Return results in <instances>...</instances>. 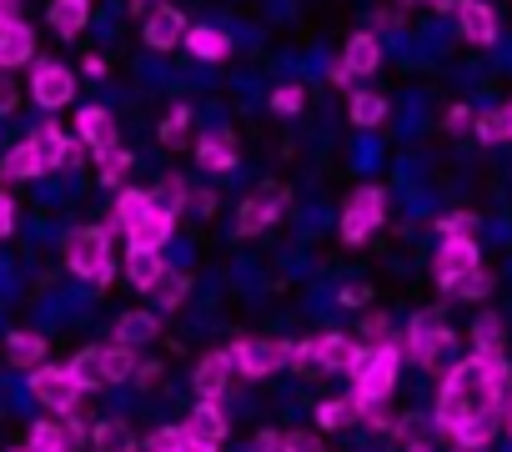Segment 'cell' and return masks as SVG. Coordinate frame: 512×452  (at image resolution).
Returning a JSON list of instances; mask_svg holds the SVG:
<instances>
[{
  "instance_id": "cell-1",
  "label": "cell",
  "mask_w": 512,
  "mask_h": 452,
  "mask_svg": "<svg viewBox=\"0 0 512 452\" xmlns=\"http://www.w3.org/2000/svg\"><path fill=\"white\" fill-rule=\"evenodd\" d=\"M502 402H507V357H477L472 352V357L447 367L432 422L462 447H487Z\"/></svg>"
},
{
  "instance_id": "cell-2",
  "label": "cell",
  "mask_w": 512,
  "mask_h": 452,
  "mask_svg": "<svg viewBox=\"0 0 512 452\" xmlns=\"http://www.w3.org/2000/svg\"><path fill=\"white\" fill-rule=\"evenodd\" d=\"M352 397L367 407V402H387L397 392V377H402V347L387 337V342H372V347H357L352 367Z\"/></svg>"
},
{
  "instance_id": "cell-3",
  "label": "cell",
  "mask_w": 512,
  "mask_h": 452,
  "mask_svg": "<svg viewBox=\"0 0 512 452\" xmlns=\"http://www.w3.org/2000/svg\"><path fill=\"white\" fill-rule=\"evenodd\" d=\"M66 272L91 287L111 282V232L106 226H76V232H66Z\"/></svg>"
},
{
  "instance_id": "cell-4",
  "label": "cell",
  "mask_w": 512,
  "mask_h": 452,
  "mask_svg": "<svg viewBox=\"0 0 512 452\" xmlns=\"http://www.w3.org/2000/svg\"><path fill=\"white\" fill-rule=\"evenodd\" d=\"M452 347H457V337H452V327L442 322V312L412 317V327H407V337H402V357H412L417 367H442V362L452 357Z\"/></svg>"
},
{
  "instance_id": "cell-5",
  "label": "cell",
  "mask_w": 512,
  "mask_h": 452,
  "mask_svg": "<svg viewBox=\"0 0 512 452\" xmlns=\"http://www.w3.org/2000/svg\"><path fill=\"white\" fill-rule=\"evenodd\" d=\"M287 347H292V342H282V337H236V342L226 347V357H231V372H236V377L262 382V377H272V372L287 367Z\"/></svg>"
},
{
  "instance_id": "cell-6",
  "label": "cell",
  "mask_w": 512,
  "mask_h": 452,
  "mask_svg": "<svg viewBox=\"0 0 512 452\" xmlns=\"http://www.w3.org/2000/svg\"><path fill=\"white\" fill-rule=\"evenodd\" d=\"M382 221H387V196H382L377 186H362V191H352V196H347L337 232H342V242H347V247H362Z\"/></svg>"
},
{
  "instance_id": "cell-7",
  "label": "cell",
  "mask_w": 512,
  "mask_h": 452,
  "mask_svg": "<svg viewBox=\"0 0 512 452\" xmlns=\"http://www.w3.org/2000/svg\"><path fill=\"white\" fill-rule=\"evenodd\" d=\"M76 71L66 66V61H31V86H26V96L41 106V111H66L71 101H76Z\"/></svg>"
},
{
  "instance_id": "cell-8",
  "label": "cell",
  "mask_w": 512,
  "mask_h": 452,
  "mask_svg": "<svg viewBox=\"0 0 512 452\" xmlns=\"http://www.w3.org/2000/svg\"><path fill=\"white\" fill-rule=\"evenodd\" d=\"M31 397H36L46 412H56V417H66V412H76V407L86 402V392H81V382L71 377V367H51V362L31 367Z\"/></svg>"
},
{
  "instance_id": "cell-9",
  "label": "cell",
  "mask_w": 512,
  "mask_h": 452,
  "mask_svg": "<svg viewBox=\"0 0 512 452\" xmlns=\"http://www.w3.org/2000/svg\"><path fill=\"white\" fill-rule=\"evenodd\" d=\"M31 141H36V151H41L46 176H51V171H76V166L86 161V146H81L76 136H66L56 121H41V126L31 131Z\"/></svg>"
},
{
  "instance_id": "cell-10",
  "label": "cell",
  "mask_w": 512,
  "mask_h": 452,
  "mask_svg": "<svg viewBox=\"0 0 512 452\" xmlns=\"http://www.w3.org/2000/svg\"><path fill=\"white\" fill-rule=\"evenodd\" d=\"M282 191H262V196H246L241 201V211H236V221H231V237H262L267 226H277L282 221Z\"/></svg>"
},
{
  "instance_id": "cell-11",
  "label": "cell",
  "mask_w": 512,
  "mask_h": 452,
  "mask_svg": "<svg viewBox=\"0 0 512 452\" xmlns=\"http://www.w3.org/2000/svg\"><path fill=\"white\" fill-rule=\"evenodd\" d=\"M186 26H191V21L171 6V0H161V6H151L146 21H141V41H146L151 51H176L181 36H186Z\"/></svg>"
},
{
  "instance_id": "cell-12",
  "label": "cell",
  "mask_w": 512,
  "mask_h": 452,
  "mask_svg": "<svg viewBox=\"0 0 512 452\" xmlns=\"http://www.w3.org/2000/svg\"><path fill=\"white\" fill-rule=\"evenodd\" d=\"M477 267H482V252H477L472 237H442V247L432 257V272H437L442 287L457 282V277H467V272H477Z\"/></svg>"
},
{
  "instance_id": "cell-13",
  "label": "cell",
  "mask_w": 512,
  "mask_h": 452,
  "mask_svg": "<svg viewBox=\"0 0 512 452\" xmlns=\"http://www.w3.org/2000/svg\"><path fill=\"white\" fill-rule=\"evenodd\" d=\"M36 61V31L11 16V21H0V71H21Z\"/></svg>"
},
{
  "instance_id": "cell-14",
  "label": "cell",
  "mask_w": 512,
  "mask_h": 452,
  "mask_svg": "<svg viewBox=\"0 0 512 452\" xmlns=\"http://www.w3.org/2000/svg\"><path fill=\"white\" fill-rule=\"evenodd\" d=\"M171 237H176V211H171V206H161V201H156V206L131 226V232H126V242H131V247H151V252H166V247H171Z\"/></svg>"
},
{
  "instance_id": "cell-15",
  "label": "cell",
  "mask_w": 512,
  "mask_h": 452,
  "mask_svg": "<svg viewBox=\"0 0 512 452\" xmlns=\"http://www.w3.org/2000/svg\"><path fill=\"white\" fill-rule=\"evenodd\" d=\"M76 141L86 146V151H111V146H121L116 141V116L106 111V106H81L76 111Z\"/></svg>"
},
{
  "instance_id": "cell-16",
  "label": "cell",
  "mask_w": 512,
  "mask_h": 452,
  "mask_svg": "<svg viewBox=\"0 0 512 452\" xmlns=\"http://www.w3.org/2000/svg\"><path fill=\"white\" fill-rule=\"evenodd\" d=\"M231 357L226 352H206L201 362H196V372H191V392L201 397V402H221L226 397V387H231Z\"/></svg>"
},
{
  "instance_id": "cell-17",
  "label": "cell",
  "mask_w": 512,
  "mask_h": 452,
  "mask_svg": "<svg viewBox=\"0 0 512 452\" xmlns=\"http://www.w3.org/2000/svg\"><path fill=\"white\" fill-rule=\"evenodd\" d=\"M151 206H156V196H151L146 186H116V201H111V211H106V232H131V226H136Z\"/></svg>"
},
{
  "instance_id": "cell-18",
  "label": "cell",
  "mask_w": 512,
  "mask_h": 452,
  "mask_svg": "<svg viewBox=\"0 0 512 452\" xmlns=\"http://www.w3.org/2000/svg\"><path fill=\"white\" fill-rule=\"evenodd\" d=\"M181 432H186V437H196V442H206V447H221V442H226V432H231V422H226L221 402H201V397H196V407L186 412Z\"/></svg>"
},
{
  "instance_id": "cell-19",
  "label": "cell",
  "mask_w": 512,
  "mask_h": 452,
  "mask_svg": "<svg viewBox=\"0 0 512 452\" xmlns=\"http://www.w3.org/2000/svg\"><path fill=\"white\" fill-rule=\"evenodd\" d=\"M236 161H241V151H236V136H231V131H206V136L196 141V166H201V171L226 176V171H236Z\"/></svg>"
},
{
  "instance_id": "cell-20",
  "label": "cell",
  "mask_w": 512,
  "mask_h": 452,
  "mask_svg": "<svg viewBox=\"0 0 512 452\" xmlns=\"http://www.w3.org/2000/svg\"><path fill=\"white\" fill-rule=\"evenodd\" d=\"M457 31L472 46H492L497 41V11L487 6V0H462L457 6Z\"/></svg>"
},
{
  "instance_id": "cell-21",
  "label": "cell",
  "mask_w": 512,
  "mask_h": 452,
  "mask_svg": "<svg viewBox=\"0 0 512 452\" xmlns=\"http://www.w3.org/2000/svg\"><path fill=\"white\" fill-rule=\"evenodd\" d=\"M337 61L352 71V81H357V76H377V66H382V41H377V31H357V36H347V46H342Z\"/></svg>"
},
{
  "instance_id": "cell-22",
  "label": "cell",
  "mask_w": 512,
  "mask_h": 452,
  "mask_svg": "<svg viewBox=\"0 0 512 452\" xmlns=\"http://www.w3.org/2000/svg\"><path fill=\"white\" fill-rule=\"evenodd\" d=\"M46 26H51L61 41L86 36V26H91V0H51V6H46Z\"/></svg>"
},
{
  "instance_id": "cell-23",
  "label": "cell",
  "mask_w": 512,
  "mask_h": 452,
  "mask_svg": "<svg viewBox=\"0 0 512 452\" xmlns=\"http://www.w3.org/2000/svg\"><path fill=\"white\" fill-rule=\"evenodd\" d=\"M181 46L196 56V61H226L231 56V36L221 31V26H186V36H181Z\"/></svg>"
},
{
  "instance_id": "cell-24",
  "label": "cell",
  "mask_w": 512,
  "mask_h": 452,
  "mask_svg": "<svg viewBox=\"0 0 512 452\" xmlns=\"http://www.w3.org/2000/svg\"><path fill=\"white\" fill-rule=\"evenodd\" d=\"M161 337V317L156 312H121L111 322V342H126V347H146Z\"/></svg>"
},
{
  "instance_id": "cell-25",
  "label": "cell",
  "mask_w": 512,
  "mask_h": 452,
  "mask_svg": "<svg viewBox=\"0 0 512 452\" xmlns=\"http://www.w3.org/2000/svg\"><path fill=\"white\" fill-rule=\"evenodd\" d=\"M0 176H6V181H41V176H46L41 151H36V141H31V136H26V141H16L6 156H0Z\"/></svg>"
},
{
  "instance_id": "cell-26",
  "label": "cell",
  "mask_w": 512,
  "mask_h": 452,
  "mask_svg": "<svg viewBox=\"0 0 512 452\" xmlns=\"http://www.w3.org/2000/svg\"><path fill=\"white\" fill-rule=\"evenodd\" d=\"M312 347H317V367L322 372H347L362 342H352L347 332H322V337H312Z\"/></svg>"
},
{
  "instance_id": "cell-27",
  "label": "cell",
  "mask_w": 512,
  "mask_h": 452,
  "mask_svg": "<svg viewBox=\"0 0 512 452\" xmlns=\"http://www.w3.org/2000/svg\"><path fill=\"white\" fill-rule=\"evenodd\" d=\"M161 272H166V257L161 252H151V247H131L126 252V282L136 292H151L161 282Z\"/></svg>"
},
{
  "instance_id": "cell-28",
  "label": "cell",
  "mask_w": 512,
  "mask_h": 452,
  "mask_svg": "<svg viewBox=\"0 0 512 452\" xmlns=\"http://www.w3.org/2000/svg\"><path fill=\"white\" fill-rule=\"evenodd\" d=\"M362 422V402L347 392V397H327L317 402V432H347Z\"/></svg>"
},
{
  "instance_id": "cell-29",
  "label": "cell",
  "mask_w": 512,
  "mask_h": 452,
  "mask_svg": "<svg viewBox=\"0 0 512 452\" xmlns=\"http://www.w3.org/2000/svg\"><path fill=\"white\" fill-rule=\"evenodd\" d=\"M96 357H101V377H106V387H121V382H131V372H136V347H126V342H106V347H96Z\"/></svg>"
},
{
  "instance_id": "cell-30",
  "label": "cell",
  "mask_w": 512,
  "mask_h": 452,
  "mask_svg": "<svg viewBox=\"0 0 512 452\" xmlns=\"http://www.w3.org/2000/svg\"><path fill=\"white\" fill-rule=\"evenodd\" d=\"M46 352H51V347H46V337H41V332H11V337H6V362H11V367H21V372L41 367V362H46Z\"/></svg>"
},
{
  "instance_id": "cell-31",
  "label": "cell",
  "mask_w": 512,
  "mask_h": 452,
  "mask_svg": "<svg viewBox=\"0 0 512 452\" xmlns=\"http://www.w3.org/2000/svg\"><path fill=\"white\" fill-rule=\"evenodd\" d=\"M191 126H196L191 106H171V111H166V121L156 126V141H161L166 151H186V146H191Z\"/></svg>"
},
{
  "instance_id": "cell-32",
  "label": "cell",
  "mask_w": 512,
  "mask_h": 452,
  "mask_svg": "<svg viewBox=\"0 0 512 452\" xmlns=\"http://www.w3.org/2000/svg\"><path fill=\"white\" fill-rule=\"evenodd\" d=\"M347 116H352V126L372 131V126H382V121H387V96H377V91H352Z\"/></svg>"
},
{
  "instance_id": "cell-33",
  "label": "cell",
  "mask_w": 512,
  "mask_h": 452,
  "mask_svg": "<svg viewBox=\"0 0 512 452\" xmlns=\"http://www.w3.org/2000/svg\"><path fill=\"white\" fill-rule=\"evenodd\" d=\"M131 166H136V156L126 151V146H111V151H101L96 156V176H101V186H126V176H131Z\"/></svg>"
},
{
  "instance_id": "cell-34",
  "label": "cell",
  "mask_w": 512,
  "mask_h": 452,
  "mask_svg": "<svg viewBox=\"0 0 512 452\" xmlns=\"http://www.w3.org/2000/svg\"><path fill=\"white\" fill-rule=\"evenodd\" d=\"M186 292H191V277L166 267V272H161V282H156L146 297H156V312H176V307L186 302Z\"/></svg>"
},
{
  "instance_id": "cell-35",
  "label": "cell",
  "mask_w": 512,
  "mask_h": 452,
  "mask_svg": "<svg viewBox=\"0 0 512 452\" xmlns=\"http://www.w3.org/2000/svg\"><path fill=\"white\" fill-rule=\"evenodd\" d=\"M472 352H477V357H502V352H507L502 317H477V322H472Z\"/></svg>"
},
{
  "instance_id": "cell-36",
  "label": "cell",
  "mask_w": 512,
  "mask_h": 452,
  "mask_svg": "<svg viewBox=\"0 0 512 452\" xmlns=\"http://www.w3.org/2000/svg\"><path fill=\"white\" fill-rule=\"evenodd\" d=\"M26 447H31V452H76L71 437H66V422H51V417L31 427V442H26Z\"/></svg>"
},
{
  "instance_id": "cell-37",
  "label": "cell",
  "mask_w": 512,
  "mask_h": 452,
  "mask_svg": "<svg viewBox=\"0 0 512 452\" xmlns=\"http://www.w3.org/2000/svg\"><path fill=\"white\" fill-rule=\"evenodd\" d=\"M66 367H71V377L81 382V392H86V397L106 387V377H101V357H96V347H86V352H76V362H66Z\"/></svg>"
},
{
  "instance_id": "cell-38",
  "label": "cell",
  "mask_w": 512,
  "mask_h": 452,
  "mask_svg": "<svg viewBox=\"0 0 512 452\" xmlns=\"http://www.w3.org/2000/svg\"><path fill=\"white\" fill-rule=\"evenodd\" d=\"M302 106H307V86L302 81H287V86L272 91V111L277 116H302Z\"/></svg>"
},
{
  "instance_id": "cell-39",
  "label": "cell",
  "mask_w": 512,
  "mask_h": 452,
  "mask_svg": "<svg viewBox=\"0 0 512 452\" xmlns=\"http://www.w3.org/2000/svg\"><path fill=\"white\" fill-rule=\"evenodd\" d=\"M487 292H492V277H482V267L467 272V277H457V282H447V297H457V302H477Z\"/></svg>"
},
{
  "instance_id": "cell-40",
  "label": "cell",
  "mask_w": 512,
  "mask_h": 452,
  "mask_svg": "<svg viewBox=\"0 0 512 452\" xmlns=\"http://www.w3.org/2000/svg\"><path fill=\"white\" fill-rule=\"evenodd\" d=\"M186 191H191V181L171 171V176H161V186H156L151 196H156L161 206H171V211H181V206H186Z\"/></svg>"
},
{
  "instance_id": "cell-41",
  "label": "cell",
  "mask_w": 512,
  "mask_h": 452,
  "mask_svg": "<svg viewBox=\"0 0 512 452\" xmlns=\"http://www.w3.org/2000/svg\"><path fill=\"white\" fill-rule=\"evenodd\" d=\"M472 126H477V136H482L487 146L507 141V111H482V116H472Z\"/></svg>"
},
{
  "instance_id": "cell-42",
  "label": "cell",
  "mask_w": 512,
  "mask_h": 452,
  "mask_svg": "<svg viewBox=\"0 0 512 452\" xmlns=\"http://www.w3.org/2000/svg\"><path fill=\"white\" fill-rule=\"evenodd\" d=\"M287 367H292V372H302V377L322 372V367H317V347H312V337H302V342H292V347H287Z\"/></svg>"
},
{
  "instance_id": "cell-43",
  "label": "cell",
  "mask_w": 512,
  "mask_h": 452,
  "mask_svg": "<svg viewBox=\"0 0 512 452\" xmlns=\"http://www.w3.org/2000/svg\"><path fill=\"white\" fill-rule=\"evenodd\" d=\"M161 377H166V367H161L156 357H146V362H136V372H131V382H136L141 392H156V387H161Z\"/></svg>"
},
{
  "instance_id": "cell-44",
  "label": "cell",
  "mask_w": 512,
  "mask_h": 452,
  "mask_svg": "<svg viewBox=\"0 0 512 452\" xmlns=\"http://www.w3.org/2000/svg\"><path fill=\"white\" fill-rule=\"evenodd\" d=\"M437 232H442V237H472V232H477V216H472V211L442 216V221H437Z\"/></svg>"
},
{
  "instance_id": "cell-45",
  "label": "cell",
  "mask_w": 512,
  "mask_h": 452,
  "mask_svg": "<svg viewBox=\"0 0 512 452\" xmlns=\"http://www.w3.org/2000/svg\"><path fill=\"white\" fill-rule=\"evenodd\" d=\"M282 452H327L317 432H282Z\"/></svg>"
},
{
  "instance_id": "cell-46",
  "label": "cell",
  "mask_w": 512,
  "mask_h": 452,
  "mask_svg": "<svg viewBox=\"0 0 512 452\" xmlns=\"http://www.w3.org/2000/svg\"><path fill=\"white\" fill-rule=\"evenodd\" d=\"M16 106H21V91H16L11 71H0V121H6V116H16Z\"/></svg>"
},
{
  "instance_id": "cell-47",
  "label": "cell",
  "mask_w": 512,
  "mask_h": 452,
  "mask_svg": "<svg viewBox=\"0 0 512 452\" xmlns=\"http://www.w3.org/2000/svg\"><path fill=\"white\" fill-rule=\"evenodd\" d=\"M6 237H16V196L0 191V242Z\"/></svg>"
},
{
  "instance_id": "cell-48",
  "label": "cell",
  "mask_w": 512,
  "mask_h": 452,
  "mask_svg": "<svg viewBox=\"0 0 512 452\" xmlns=\"http://www.w3.org/2000/svg\"><path fill=\"white\" fill-rule=\"evenodd\" d=\"M186 206H191L196 216H211V211H216V191H206V186H201V191H186Z\"/></svg>"
},
{
  "instance_id": "cell-49",
  "label": "cell",
  "mask_w": 512,
  "mask_h": 452,
  "mask_svg": "<svg viewBox=\"0 0 512 452\" xmlns=\"http://www.w3.org/2000/svg\"><path fill=\"white\" fill-rule=\"evenodd\" d=\"M362 332H367L372 342H387V332H392V327H387V317H382V312H367V317H362Z\"/></svg>"
},
{
  "instance_id": "cell-50",
  "label": "cell",
  "mask_w": 512,
  "mask_h": 452,
  "mask_svg": "<svg viewBox=\"0 0 512 452\" xmlns=\"http://www.w3.org/2000/svg\"><path fill=\"white\" fill-rule=\"evenodd\" d=\"M467 126H472V111L467 106H452L447 111V131H467Z\"/></svg>"
},
{
  "instance_id": "cell-51",
  "label": "cell",
  "mask_w": 512,
  "mask_h": 452,
  "mask_svg": "<svg viewBox=\"0 0 512 452\" xmlns=\"http://www.w3.org/2000/svg\"><path fill=\"white\" fill-rule=\"evenodd\" d=\"M327 81H332V86H357V81H352V71H347L342 61H332V66H327Z\"/></svg>"
},
{
  "instance_id": "cell-52",
  "label": "cell",
  "mask_w": 512,
  "mask_h": 452,
  "mask_svg": "<svg viewBox=\"0 0 512 452\" xmlns=\"http://www.w3.org/2000/svg\"><path fill=\"white\" fill-rule=\"evenodd\" d=\"M337 302H342V307H362V302H367V287H342Z\"/></svg>"
},
{
  "instance_id": "cell-53",
  "label": "cell",
  "mask_w": 512,
  "mask_h": 452,
  "mask_svg": "<svg viewBox=\"0 0 512 452\" xmlns=\"http://www.w3.org/2000/svg\"><path fill=\"white\" fill-rule=\"evenodd\" d=\"M251 452H282V432H262Z\"/></svg>"
},
{
  "instance_id": "cell-54",
  "label": "cell",
  "mask_w": 512,
  "mask_h": 452,
  "mask_svg": "<svg viewBox=\"0 0 512 452\" xmlns=\"http://www.w3.org/2000/svg\"><path fill=\"white\" fill-rule=\"evenodd\" d=\"M81 71H86L91 81H101V76H106V61H101V56H86V61H81Z\"/></svg>"
},
{
  "instance_id": "cell-55",
  "label": "cell",
  "mask_w": 512,
  "mask_h": 452,
  "mask_svg": "<svg viewBox=\"0 0 512 452\" xmlns=\"http://www.w3.org/2000/svg\"><path fill=\"white\" fill-rule=\"evenodd\" d=\"M181 452H221V447H206V442H196V437H181Z\"/></svg>"
},
{
  "instance_id": "cell-56",
  "label": "cell",
  "mask_w": 512,
  "mask_h": 452,
  "mask_svg": "<svg viewBox=\"0 0 512 452\" xmlns=\"http://www.w3.org/2000/svg\"><path fill=\"white\" fill-rule=\"evenodd\" d=\"M11 16H21V0H0V21H11Z\"/></svg>"
},
{
  "instance_id": "cell-57",
  "label": "cell",
  "mask_w": 512,
  "mask_h": 452,
  "mask_svg": "<svg viewBox=\"0 0 512 452\" xmlns=\"http://www.w3.org/2000/svg\"><path fill=\"white\" fill-rule=\"evenodd\" d=\"M427 6H432V11H457L462 0H427Z\"/></svg>"
},
{
  "instance_id": "cell-58",
  "label": "cell",
  "mask_w": 512,
  "mask_h": 452,
  "mask_svg": "<svg viewBox=\"0 0 512 452\" xmlns=\"http://www.w3.org/2000/svg\"><path fill=\"white\" fill-rule=\"evenodd\" d=\"M407 452H432V447H427L422 437H412V442H407Z\"/></svg>"
},
{
  "instance_id": "cell-59",
  "label": "cell",
  "mask_w": 512,
  "mask_h": 452,
  "mask_svg": "<svg viewBox=\"0 0 512 452\" xmlns=\"http://www.w3.org/2000/svg\"><path fill=\"white\" fill-rule=\"evenodd\" d=\"M131 6H136V11H151V6H161V0H131Z\"/></svg>"
},
{
  "instance_id": "cell-60",
  "label": "cell",
  "mask_w": 512,
  "mask_h": 452,
  "mask_svg": "<svg viewBox=\"0 0 512 452\" xmlns=\"http://www.w3.org/2000/svg\"><path fill=\"white\" fill-rule=\"evenodd\" d=\"M502 111H507V141H512V101H507V106H502Z\"/></svg>"
},
{
  "instance_id": "cell-61",
  "label": "cell",
  "mask_w": 512,
  "mask_h": 452,
  "mask_svg": "<svg viewBox=\"0 0 512 452\" xmlns=\"http://www.w3.org/2000/svg\"><path fill=\"white\" fill-rule=\"evenodd\" d=\"M452 452H482V447H462V442H457V447H452Z\"/></svg>"
},
{
  "instance_id": "cell-62",
  "label": "cell",
  "mask_w": 512,
  "mask_h": 452,
  "mask_svg": "<svg viewBox=\"0 0 512 452\" xmlns=\"http://www.w3.org/2000/svg\"><path fill=\"white\" fill-rule=\"evenodd\" d=\"M507 437H512V402H507Z\"/></svg>"
},
{
  "instance_id": "cell-63",
  "label": "cell",
  "mask_w": 512,
  "mask_h": 452,
  "mask_svg": "<svg viewBox=\"0 0 512 452\" xmlns=\"http://www.w3.org/2000/svg\"><path fill=\"white\" fill-rule=\"evenodd\" d=\"M397 6H422V0H397Z\"/></svg>"
},
{
  "instance_id": "cell-64",
  "label": "cell",
  "mask_w": 512,
  "mask_h": 452,
  "mask_svg": "<svg viewBox=\"0 0 512 452\" xmlns=\"http://www.w3.org/2000/svg\"><path fill=\"white\" fill-rule=\"evenodd\" d=\"M6 452H31V447H6Z\"/></svg>"
}]
</instances>
